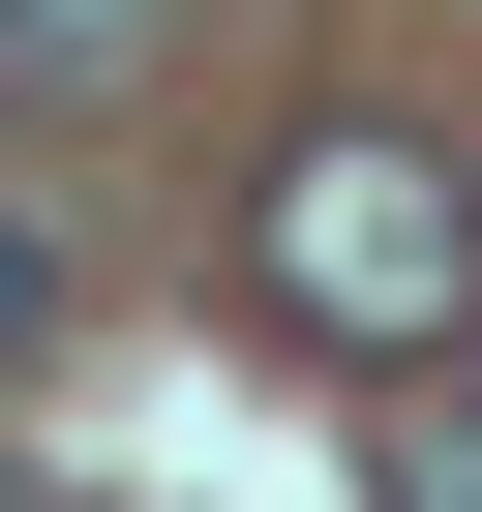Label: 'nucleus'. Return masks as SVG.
<instances>
[{
	"mask_svg": "<svg viewBox=\"0 0 482 512\" xmlns=\"http://www.w3.org/2000/svg\"><path fill=\"white\" fill-rule=\"evenodd\" d=\"M241 302H272L302 362H452V332H482V181H452L422 121H302L272 211H241Z\"/></svg>",
	"mask_w": 482,
	"mask_h": 512,
	"instance_id": "obj_1",
	"label": "nucleus"
},
{
	"mask_svg": "<svg viewBox=\"0 0 482 512\" xmlns=\"http://www.w3.org/2000/svg\"><path fill=\"white\" fill-rule=\"evenodd\" d=\"M151 31H181V0H0V121H91V91H151Z\"/></svg>",
	"mask_w": 482,
	"mask_h": 512,
	"instance_id": "obj_2",
	"label": "nucleus"
},
{
	"mask_svg": "<svg viewBox=\"0 0 482 512\" xmlns=\"http://www.w3.org/2000/svg\"><path fill=\"white\" fill-rule=\"evenodd\" d=\"M362 512H482V362H392V422H362Z\"/></svg>",
	"mask_w": 482,
	"mask_h": 512,
	"instance_id": "obj_3",
	"label": "nucleus"
},
{
	"mask_svg": "<svg viewBox=\"0 0 482 512\" xmlns=\"http://www.w3.org/2000/svg\"><path fill=\"white\" fill-rule=\"evenodd\" d=\"M0 362H61V211H0Z\"/></svg>",
	"mask_w": 482,
	"mask_h": 512,
	"instance_id": "obj_4",
	"label": "nucleus"
},
{
	"mask_svg": "<svg viewBox=\"0 0 482 512\" xmlns=\"http://www.w3.org/2000/svg\"><path fill=\"white\" fill-rule=\"evenodd\" d=\"M0 512H61V482H31V452H0Z\"/></svg>",
	"mask_w": 482,
	"mask_h": 512,
	"instance_id": "obj_5",
	"label": "nucleus"
}]
</instances>
